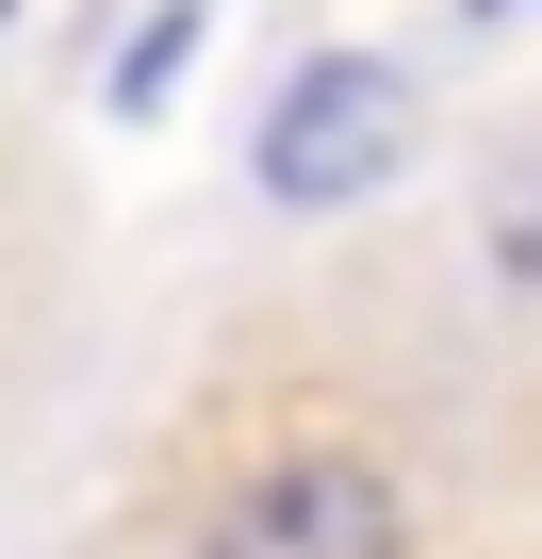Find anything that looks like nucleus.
<instances>
[{"label":"nucleus","mask_w":542,"mask_h":559,"mask_svg":"<svg viewBox=\"0 0 542 559\" xmlns=\"http://www.w3.org/2000/svg\"><path fill=\"white\" fill-rule=\"evenodd\" d=\"M197 559H395V477L378 461H263L197 526Z\"/></svg>","instance_id":"f03ea898"},{"label":"nucleus","mask_w":542,"mask_h":559,"mask_svg":"<svg viewBox=\"0 0 542 559\" xmlns=\"http://www.w3.org/2000/svg\"><path fill=\"white\" fill-rule=\"evenodd\" d=\"M181 50H197V0H165V17H148V34L116 50V116H148V99L181 83Z\"/></svg>","instance_id":"7ed1b4c3"},{"label":"nucleus","mask_w":542,"mask_h":559,"mask_svg":"<svg viewBox=\"0 0 542 559\" xmlns=\"http://www.w3.org/2000/svg\"><path fill=\"white\" fill-rule=\"evenodd\" d=\"M395 165H411V67L395 50H313L280 99H263V132H246V181L280 214H346Z\"/></svg>","instance_id":"f257e3e1"},{"label":"nucleus","mask_w":542,"mask_h":559,"mask_svg":"<svg viewBox=\"0 0 542 559\" xmlns=\"http://www.w3.org/2000/svg\"><path fill=\"white\" fill-rule=\"evenodd\" d=\"M493 280H542V165L493 181Z\"/></svg>","instance_id":"20e7f679"}]
</instances>
